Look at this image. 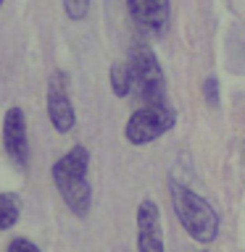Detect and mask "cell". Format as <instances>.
Instances as JSON below:
<instances>
[{"mask_svg": "<svg viewBox=\"0 0 245 252\" xmlns=\"http://www.w3.org/2000/svg\"><path fill=\"white\" fill-rule=\"evenodd\" d=\"M53 184L58 189L63 205L77 218H84L92 208V187H90V150L74 145L63 153L50 168Z\"/></svg>", "mask_w": 245, "mask_h": 252, "instance_id": "cell-1", "label": "cell"}, {"mask_svg": "<svg viewBox=\"0 0 245 252\" xmlns=\"http://www.w3.org/2000/svg\"><path fill=\"white\" fill-rule=\"evenodd\" d=\"M177 124V110L169 102H153V105H142L132 110V116L124 124V139L134 147L150 145V142L161 139L169 134Z\"/></svg>", "mask_w": 245, "mask_h": 252, "instance_id": "cell-3", "label": "cell"}, {"mask_svg": "<svg viewBox=\"0 0 245 252\" xmlns=\"http://www.w3.org/2000/svg\"><path fill=\"white\" fill-rule=\"evenodd\" d=\"M3 147L8 158L27 168L29 165V134H27V116L21 108H8L3 116Z\"/></svg>", "mask_w": 245, "mask_h": 252, "instance_id": "cell-7", "label": "cell"}, {"mask_svg": "<svg viewBox=\"0 0 245 252\" xmlns=\"http://www.w3.org/2000/svg\"><path fill=\"white\" fill-rule=\"evenodd\" d=\"M169 197H171V208L177 213L182 228L187 231V236H193L198 244H211L216 239L221 228V218L216 208L203 194H198L185 181L169 179Z\"/></svg>", "mask_w": 245, "mask_h": 252, "instance_id": "cell-2", "label": "cell"}, {"mask_svg": "<svg viewBox=\"0 0 245 252\" xmlns=\"http://www.w3.org/2000/svg\"><path fill=\"white\" fill-rule=\"evenodd\" d=\"M5 252H40V247L32 239H27V236H13V239L8 242Z\"/></svg>", "mask_w": 245, "mask_h": 252, "instance_id": "cell-13", "label": "cell"}, {"mask_svg": "<svg viewBox=\"0 0 245 252\" xmlns=\"http://www.w3.org/2000/svg\"><path fill=\"white\" fill-rule=\"evenodd\" d=\"M129 71L132 82L137 90L142 105H153V102H166V74L161 68L158 55L148 45H137L129 53Z\"/></svg>", "mask_w": 245, "mask_h": 252, "instance_id": "cell-4", "label": "cell"}, {"mask_svg": "<svg viewBox=\"0 0 245 252\" xmlns=\"http://www.w3.org/2000/svg\"><path fill=\"white\" fill-rule=\"evenodd\" d=\"M3 3H5V0H0V8H3Z\"/></svg>", "mask_w": 245, "mask_h": 252, "instance_id": "cell-14", "label": "cell"}, {"mask_svg": "<svg viewBox=\"0 0 245 252\" xmlns=\"http://www.w3.org/2000/svg\"><path fill=\"white\" fill-rule=\"evenodd\" d=\"M63 3V11L71 21H84L90 16V3L92 0H61Z\"/></svg>", "mask_w": 245, "mask_h": 252, "instance_id": "cell-11", "label": "cell"}, {"mask_svg": "<svg viewBox=\"0 0 245 252\" xmlns=\"http://www.w3.org/2000/svg\"><path fill=\"white\" fill-rule=\"evenodd\" d=\"M108 84H111V92H114L116 97H126V94L134 90L129 63H114L108 71Z\"/></svg>", "mask_w": 245, "mask_h": 252, "instance_id": "cell-9", "label": "cell"}, {"mask_svg": "<svg viewBox=\"0 0 245 252\" xmlns=\"http://www.w3.org/2000/svg\"><path fill=\"white\" fill-rule=\"evenodd\" d=\"M134 228H137V252H166L163 247V226H161V210L158 205L145 197L137 205L134 213Z\"/></svg>", "mask_w": 245, "mask_h": 252, "instance_id": "cell-6", "label": "cell"}, {"mask_svg": "<svg viewBox=\"0 0 245 252\" xmlns=\"http://www.w3.org/2000/svg\"><path fill=\"white\" fill-rule=\"evenodd\" d=\"M19 216H21V208H19V200L13 194H0V231H8L19 223Z\"/></svg>", "mask_w": 245, "mask_h": 252, "instance_id": "cell-10", "label": "cell"}, {"mask_svg": "<svg viewBox=\"0 0 245 252\" xmlns=\"http://www.w3.org/2000/svg\"><path fill=\"white\" fill-rule=\"evenodd\" d=\"M45 108H47V118H50L53 129L58 134H69L77 126V110L69 94V84H66V74L55 71L47 82V97H45Z\"/></svg>", "mask_w": 245, "mask_h": 252, "instance_id": "cell-5", "label": "cell"}, {"mask_svg": "<svg viewBox=\"0 0 245 252\" xmlns=\"http://www.w3.org/2000/svg\"><path fill=\"white\" fill-rule=\"evenodd\" d=\"M201 252H203V250H201Z\"/></svg>", "mask_w": 245, "mask_h": 252, "instance_id": "cell-15", "label": "cell"}, {"mask_svg": "<svg viewBox=\"0 0 245 252\" xmlns=\"http://www.w3.org/2000/svg\"><path fill=\"white\" fill-rule=\"evenodd\" d=\"M203 100L208 102L211 108L219 105V79H216V76L203 79Z\"/></svg>", "mask_w": 245, "mask_h": 252, "instance_id": "cell-12", "label": "cell"}, {"mask_svg": "<svg viewBox=\"0 0 245 252\" xmlns=\"http://www.w3.org/2000/svg\"><path fill=\"white\" fill-rule=\"evenodd\" d=\"M132 21L148 34H163L171 21V0H126Z\"/></svg>", "mask_w": 245, "mask_h": 252, "instance_id": "cell-8", "label": "cell"}]
</instances>
